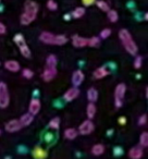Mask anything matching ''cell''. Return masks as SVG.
<instances>
[{"label":"cell","instance_id":"obj_1","mask_svg":"<svg viewBox=\"0 0 148 159\" xmlns=\"http://www.w3.org/2000/svg\"><path fill=\"white\" fill-rule=\"evenodd\" d=\"M38 14V5L33 0H27L24 3V12L21 14L20 22L22 25H29L36 20Z\"/></svg>","mask_w":148,"mask_h":159},{"label":"cell","instance_id":"obj_2","mask_svg":"<svg viewBox=\"0 0 148 159\" xmlns=\"http://www.w3.org/2000/svg\"><path fill=\"white\" fill-rule=\"evenodd\" d=\"M119 38L121 40L122 45L125 48V50L128 51L130 55L135 56L137 55V51H138V48H137L136 43L133 40V37L131 35V33L125 29L120 30L119 32Z\"/></svg>","mask_w":148,"mask_h":159},{"label":"cell","instance_id":"obj_3","mask_svg":"<svg viewBox=\"0 0 148 159\" xmlns=\"http://www.w3.org/2000/svg\"><path fill=\"white\" fill-rule=\"evenodd\" d=\"M39 40L44 44L57 45V46H62L68 43V38L64 35H55L50 32H43L39 35Z\"/></svg>","mask_w":148,"mask_h":159},{"label":"cell","instance_id":"obj_4","mask_svg":"<svg viewBox=\"0 0 148 159\" xmlns=\"http://www.w3.org/2000/svg\"><path fill=\"white\" fill-rule=\"evenodd\" d=\"M126 92V85L124 83H120L114 89V106L115 108H121L124 102V96Z\"/></svg>","mask_w":148,"mask_h":159},{"label":"cell","instance_id":"obj_5","mask_svg":"<svg viewBox=\"0 0 148 159\" xmlns=\"http://www.w3.org/2000/svg\"><path fill=\"white\" fill-rule=\"evenodd\" d=\"M10 104V95L6 83L0 82V109H6Z\"/></svg>","mask_w":148,"mask_h":159},{"label":"cell","instance_id":"obj_6","mask_svg":"<svg viewBox=\"0 0 148 159\" xmlns=\"http://www.w3.org/2000/svg\"><path fill=\"white\" fill-rule=\"evenodd\" d=\"M95 126H94V123L92 122L91 119L88 120H85L80 126H78V134H82V135H88L91 134L92 132L94 131Z\"/></svg>","mask_w":148,"mask_h":159},{"label":"cell","instance_id":"obj_7","mask_svg":"<svg viewBox=\"0 0 148 159\" xmlns=\"http://www.w3.org/2000/svg\"><path fill=\"white\" fill-rule=\"evenodd\" d=\"M22 128H23V126H22V124H21L20 120H16V119L10 120L9 122H7V123H6V126H5L6 131H7V132H9V133L18 132V131H20Z\"/></svg>","mask_w":148,"mask_h":159},{"label":"cell","instance_id":"obj_8","mask_svg":"<svg viewBox=\"0 0 148 159\" xmlns=\"http://www.w3.org/2000/svg\"><path fill=\"white\" fill-rule=\"evenodd\" d=\"M57 72H58L57 66H56V68H48V66H47L42 74L43 80H44L45 82H50V81H52V80L57 76Z\"/></svg>","mask_w":148,"mask_h":159},{"label":"cell","instance_id":"obj_9","mask_svg":"<svg viewBox=\"0 0 148 159\" xmlns=\"http://www.w3.org/2000/svg\"><path fill=\"white\" fill-rule=\"evenodd\" d=\"M78 95H80V89L76 86H74V87H72V89H68V91L64 93L63 98L65 102H72V100H74L75 98H78Z\"/></svg>","mask_w":148,"mask_h":159},{"label":"cell","instance_id":"obj_10","mask_svg":"<svg viewBox=\"0 0 148 159\" xmlns=\"http://www.w3.org/2000/svg\"><path fill=\"white\" fill-rule=\"evenodd\" d=\"M72 44L76 48H83V47H86L88 44V39L85 37H81L78 35H74L72 37Z\"/></svg>","mask_w":148,"mask_h":159},{"label":"cell","instance_id":"obj_11","mask_svg":"<svg viewBox=\"0 0 148 159\" xmlns=\"http://www.w3.org/2000/svg\"><path fill=\"white\" fill-rule=\"evenodd\" d=\"M40 107H42V104H40L39 99L37 98H33L29 102V113H32L33 116L37 115L40 111Z\"/></svg>","mask_w":148,"mask_h":159},{"label":"cell","instance_id":"obj_12","mask_svg":"<svg viewBox=\"0 0 148 159\" xmlns=\"http://www.w3.org/2000/svg\"><path fill=\"white\" fill-rule=\"evenodd\" d=\"M84 73L82 72L81 70H78L75 71V72L73 73L72 75V83L74 86L78 87L81 84L83 83V81H84Z\"/></svg>","mask_w":148,"mask_h":159},{"label":"cell","instance_id":"obj_13","mask_svg":"<svg viewBox=\"0 0 148 159\" xmlns=\"http://www.w3.org/2000/svg\"><path fill=\"white\" fill-rule=\"evenodd\" d=\"M144 155L143 147L141 146H135V147L131 148L128 152V157L132 159H141Z\"/></svg>","mask_w":148,"mask_h":159},{"label":"cell","instance_id":"obj_14","mask_svg":"<svg viewBox=\"0 0 148 159\" xmlns=\"http://www.w3.org/2000/svg\"><path fill=\"white\" fill-rule=\"evenodd\" d=\"M5 68L10 72H19L21 66L16 60H8L5 62Z\"/></svg>","mask_w":148,"mask_h":159},{"label":"cell","instance_id":"obj_15","mask_svg":"<svg viewBox=\"0 0 148 159\" xmlns=\"http://www.w3.org/2000/svg\"><path fill=\"white\" fill-rule=\"evenodd\" d=\"M109 74V71L107 70L106 66H100V68L96 69L95 71H94V77L97 80L99 79H104V77H106L107 75Z\"/></svg>","mask_w":148,"mask_h":159},{"label":"cell","instance_id":"obj_16","mask_svg":"<svg viewBox=\"0 0 148 159\" xmlns=\"http://www.w3.org/2000/svg\"><path fill=\"white\" fill-rule=\"evenodd\" d=\"M33 156L36 159H44L48 156V152H47V150L43 149L42 147H35L33 150Z\"/></svg>","mask_w":148,"mask_h":159},{"label":"cell","instance_id":"obj_17","mask_svg":"<svg viewBox=\"0 0 148 159\" xmlns=\"http://www.w3.org/2000/svg\"><path fill=\"white\" fill-rule=\"evenodd\" d=\"M33 120H34V116L29 112V113H24V115L21 117L20 122H21V124H22V126H29V124L33 122Z\"/></svg>","mask_w":148,"mask_h":159},{"label":"cell","instance_id":"obj_18","mask_svg":"<svg viewBox=\"0 0 148 159\" xmlns=\"http://www.w3.org/2000/svg\"><path fill=\"white\" fill-rule=\"evenodd\" d=\"M63 135H64V137L68 139H74L78 135V130H75V129L69 128L64 131Z\"/></svg>","mask_w":148,"mask_h":159},{"label":"cell","instance_id":"obj_19","mask_svg":"<svg viewBox=\"0 0 148 159\" xmlns=\"http://www.w3.org/2000/svg\"><path fill=\"white\" fill-rule=\"evenodd\" d=\"M105 152V146L102 144H96L92 147V154L95 156H100Z\"/></svg>","mask_w":148,"mask_h":159},{"label":"cell","instance_id":"obj_20","mask_svg":"<svg viewBox=\"0 0 148 159\" xmlns=\"http://www.w3.org/2000/svg\"><path fill=\"white\" fill-rule=\"evenodd\" d=\"M87 99L91 102H95L98 99V92L94 87L89 89L88 92H87Z\"/></svg>","mask_w":148,"mask_h":159},{"label":"cell","instance_id":"obj_21","mask_svg":"<svg viewBox=\"0 0 148 159\" xmlns=\"http://www.w3.org/2000/svg\"><path fill=\"white\" fill-rule=\"evenodd\" d=\"M86 113H87V117H88V119H93L94 117H95L96 115V106L94 102H89L88 106H87V109H86Z\"/></svg>","mask_w":148,"mask_h":159},{"label":"cell","instance_id":"obj_22","mask_svg":"<svg viewBox=\"0 0 148 159\" xmlns=\"http://www.w3.org/2000/svg\"><path fill=\"white\" fill-rule=\"evenodd\" d=\"M57 57L55 55H49L46 59V64L48 68H56L57 66Z\"/></svg>","mask_w":148,"mask_h":159},{"label":"cell","instance_id":"obj_23","mask_svg":"<svg viewBox=\"0 0 148 159\" xmlns=\"http://www.w3.org/2000/svg\"><path fill=\"white\" fill-rule=\"evenodd\" d=\"M85 14V9L82 7H78L73 10L72 13H71V16H73L74 19H80L82 18L83 16Z\"/></svg>","mask_w":148,"mask_h":159},{"label":"cell","instance_id":"obj_24","mask_svg":"<svg viewBox=\"0 0 148 159\" xmlns=\"http://www.w3.org/2000/svg\"><path fill=\"white\" fill-rule=\"evenodd\" d=\"M96 6H97L98 8H99L101 11L104 12H108L109 10H110V7H109L108 2H106V1H104V0H99V1H96Z\"/></svg>","mask_w":148,"mask_h":159},{"label":"cell","instance_id":"obj_25","mask_svg":"<svg viewBox=\"0 0 148 159\" xmlns=\"http://www.w3.org/2000/svg\"><path fill=\"white\" fill-rule=\"evenodd\" d=\"M19 49H20L21 53H22V56L24 58H31V49L29 48V46H27L26 44L20 46L19 47Z\"/></svg>","mask_w":148,"mask_h":159},{"label":"cell","instance_id":"obj_26","mask_svg":"<svg viewBox=\"0 0 148 159\" xmlns=\"http://www.w3.org/2000/svg\"><path fill=\"white\" fill-rule=\"evenodd\" d=\"M139 145L141 147H147L148 146V133L143 132L139 136Z\"/></svg>","mask_w":148,"mask_h":159},{"label":"cell","instance_id":"obj_27","mask_svg":"<svg viewBox=\"0 0 148 159\" xmlns=\"http://www.w3.org/2000/svg\"><path fill=\"white\" fill-rule=\"evenodd\" d=\"M107 13H108V18H109V20H110V22H112V23L118 22V20H119V14H118V12L115 11V10L110 9Z\"/></svg>","mask_w":148,"mask_h":159},{"label":"cell","instance_id":"obj_28","mask_svg":"<svg viewBox=\"0 0 148 159\" xmlns=\"http://www.w3.org/2000/svg\"><path fill=\"white\" fill-rule=\"evenodd\" d=\"M49 128L50 129H53V130H58L60 126V119L59 118H53V119L50 120V122H49Z\"/></svg>","mask_w":148,"mask_h":159},{"label":"cell","instance_id":"obj_29","mask_svg":"<svg viewBox=\"0 0 148 159\" xmlns=\"http://www.w3.org/2000/svg\"><path fill=\"white\" fill-rule=\"evenodd\" d=\"M13 40L19 47L22 46V45H24V44H26V42H25V39H24V37H23L22 34H16V35L14 36Z\"/></svg>","mask_w":148,"mask_h":159},{"label":"cell","instance_id":"obj_30","mask_svg":"<svg viewBox=\"0 0 148 159\" xmlns=\"http://www.w3.org/2000/svg\"><path fill=\"white\" fill-rule=\"evenodd\" d=\"M87 46H89V47H99L100 46L99 37H96V36H94V37H92L91 39H88V44H87Z\"/></svg>","mask_w":148,"mask_h":159},{"label":"cell","instance_id":"obj_31","mask_svg":"<svg viewBox=\"0 0 148 159\" xmlns=\"http://www.w3.org/2000/svg\"><path fill=\"white\" fill-rule=\"evenodd\" d=\"M141 64H143V58H141V56L135 55V59H134V62H133V66H134V68L135 69H141Z\"/></svg>","mask_w":148,"mask_h":159},{"label":"cell","instance_id":"obj_32","mask_svg":"<svg viewBox=\"0 0 148 159\" xmlns=\"http://www.w3.org/2000/svg\"><path fill=\"white\" fill-rule=\"evenodd\" d=\"M47 8L49 10H51V11H55V10L58 9V5L55 0H48L47 1Z\"/></svg>","mask_w":148,"mask_h":159},{"label":"cell","instance_id":"obj_33","mask_svg":"<svg viewBox=\"0 0 148 159\" xmlns=\"http://www.w3.org/2000/svg\"><path fill=\"white\" fill-rule=\"evenodd\" d=\"M22 75L25 77V79H32L34 75V72L32 70H29V69H23Z\"/></svg>","mask_w":148,"mask_h":159},{"label":"cell","instance_id":"obj_34","mask_svg":"<svg viewBox=\"0 0 148 159\" xmlns=\"http://www.w3.org/2000/svg\"><path fill=\"white\" fill-rule=\"evenodd\" d=\"M110 35H111L110 29H104L101 32H100V38H102V39H106V38H108Z\"/></svg>","mask_w":148,"mask_h":159},{"label":"cell","instance_id":"obj_35","mask_svg":"<svg viewBox=\"0 0 148 159\" xmlns=\"http://www.w3.org/2000/svg\"><path fill=\"white\" fill-rule=\"evenodd\" d=\"M138 124L139 125H146V124H147V115H143L139 117Z\"/></svg>","mask_w":148,"mask_h":159},{"label":"cell","instance_id":"obj_36","mask_svg":"<svg viewBox=\"0 0 148 159\" xmlns=\"http://www.w3.org/2000/svg\"><path fill=\"white\" fill-rule=\"evenodd\" d=\"M82 2L85 7H89V6H93L96 2V0H82Z\"/></svg>","mask_w":148,"mask_h":159},{"label":"cell","instance_id":"obj_37","mask_svg":"<svg viewBox=\"0 0 148 159\" xmlns=\"http://www.w3.org/2000/svg\"><path fill=\"white\" fill-rule=\"evenodd\" d=\"M7 32V29H6V25L3 23L0 22V35H2V34H6Z\"/></svg>","mask_w":148,"mask_h":159},{"label":"cell","instance_id":"obj_38","mask_svg":"<svg viewBox=\"0 0 148 159\" xmlns=\"http://www.w3.org/2000/svg\"><path fill=\"white\" fill-rule=\"evenodd\" d=\"M126 123V118L124 117H121L119 119V124H121V125H124V124Z\"/></svg>","mask_w":148,"mask_h":159},{"label":"cell","instance_id":"obj_39","mask_svg":"<svg viewBox=\"0 0 148 159\" xmlns=\"http://www.w3.org/2000/svg\"><path fill=\"white\" fill-rule=\"evenodd\" d=\"M70 18H71V14H66V16H64V19H65L66 21L70 20Z\"/></svg>","mask_w":148,"mask_h":159},{"label":"cell","instance_id":"obj_40","mask_svg":"<svg viewBox=\"0 0 148 159\" xmlns=\"http://www.w3.org/2000/svg\"><path fill=\"white\" fill-rule=\"evenodd\" d=\"M148 20V13H145V21Z\"/></svg>","mask_w":148,"mask_h":159},{"label":"cell","instance_id":"obj_41","mask_svg":"<svg viewBox=\"0 0 148 159\" xmlns=\"http://www.w3.org/2000/svg\"><path fill=\"white\" fill-rule=\"evenodd\" d=\"M147 96H148V89L146 87V97H147Z\"/></svg>","mask_w":148,"mask_h":159},{"label":"cell","instance_id":"obj_42","mask_svg":"<svg viewBox=\"0 0 148 159\" xmlns=\"http://www.w3.org/2000/svg\"><path fill=\"white\" fill-rule=\"evenodd\" d=\"M0 135H1V130H0Z\"/></svg>","mask_w":148,"mask_h":159},{"label":"cell","instance_id":"obj_43","mask_svg":"<svg viewBox=\"0 0 148 159\" xmlns=\"http://www.w3.org/2000/svg\"><path fill=\"white\" fill-rule=\"evenodd\" d=\"M0 1H1V0H0Z\"/></svg>","mask_w":148,"mask_h":159},{"label":"cell","instance_id":"obj_44","mask_svg":"<svg viewBox=\"0 0 148 159\" xmlns=\"http://www.w3.org/2000/svg\"><path fill=\"white\" fill-rule=\"evenodd\" d=\"M0 64H1V63H0Z\"/></svg>","mask_w":148,"mask_h":159}]
</instances>
